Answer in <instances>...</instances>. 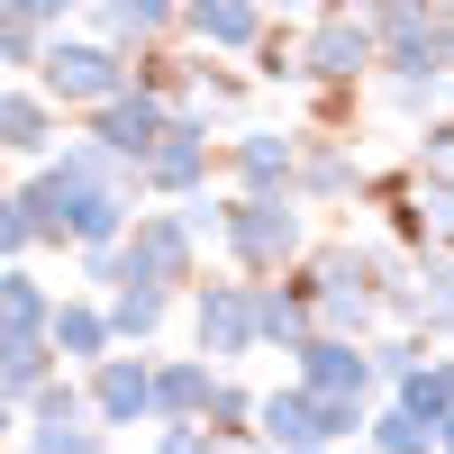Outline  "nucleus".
Instances as JSON below:
<instances>
[{"label": "nucleus", "instance_id": "f257e3e1", "mask_svg": "<svg viewBox=\"0 0 454 454\" xmlns=\"http://www.w3.org/2000/svg\"><path fill=\"white\" fill-rule=\"evenodd\" d=\"M218 246L246 282H263V273H291L309 254V218H300L291 192H237V200H218Z\"/></svg>", "mask_w": 454, "mask_h": 454}, {"label": "nucleus", "instance_id": "f03ea898", "mask_svg": "<svg viewBox=\"0 0 454 454\" xmlns=\"http://www.w3.org/2000/svg\"><path fill=\"white\" fill-rule=\"evenodd\" d=\"M36 82H46V100L100 109V100H119L137 73H128L119 46H100V36H46V55H36Z\"/></svg>", "mask_w": 454, "mask_h": 454}, {"label": "nucleus", "instance_id": "7ed1b4c3", "mask_svg": "<svg viewBox=\"0 0 454 454\" xmlns=\"http://www.w3.org/2000/svg\"><path fill=\"white\" fill-rule=\"evenodd\" d=\"M119 282H155V291L200 282V237H192L173 209H137L128 237H119Z\"/></svg>", "mask_w": 454, "mask_h": 454}, {"label": "nucleus", "instance_id": "20e7f679", "mask_svg": "<svg viewBox=\"0 0 454 454\" xmlns=\"http://www.w3.org/2000/svg\"><path fill=\"white\" fill-rule=\"evenodd\" d=\"M364 73H382V27L346 0H327L318 27L300 36V82H364Z\"/></svg>", "mask_w": 454, "mask_h": 454}, {"label": "nucleus", "instance_id": "39448f33", "mask_svg": "<svg viewBox=\"0 0 454 454\" xmlns=\"http://www.w3.org/2000/svg\"><path fill=\"white\" fill-rule=\"evenodd\" d=\"M137 192H164V200L209 192V119L200 109H173L164 119V137L145 145V164H137Z\"/></svg>", "mask_w": 454, "mask_h": 454}, {"label": "nucleus", "instance_id": "423d86ee", "mask_svg": "<svg viewBox=\"0 0 454 454\" xmlns=\"http://www.w3.org/2000/svg\"><path fill=\"white\" fill-rule=\"evenodd\" d=\"M291 382L300 391H327V400H382V382H372V346H355V336H327V327H309L291 346Z\"/></svg>", "mask_w": 454, "mask_h": 454}, {"label": "nucleus", "instance_id": "0eeeda50", "mask_svg": "<svg viewBox=\"0 0 454 454\" xmlns=\"http://www.w3.org/2000/svg\"><path fill=\"white\" fill-rule=\"evenodd\" d=\"M164 119H173V100H164V91H145V82H128L119 100H100V109H91V145H109L119 164H145V145L164 137Z\"/></svg>", "mask_w": 454, "mask_h": 454}, {"label": "nucleus", "instance_id": "6e6552de", "mask_svg": "<svg viewBox=\"0 0 454 454\" xmlns=\"http://www.w3.org/2000/svg\"><path fill=\"white\" fill-rule=\"evenodd\" d=\"M192 336L209 364H237L254 355V309H246V282H200L192 291Z\"/></svg>", "mask_w": 454, "mask_h": 454}, {"label": "nucleus", "instance_id": "1a4fd4ad", "mask_svg": "<svg viewBox=\"0 0 454 454\" xmlns=\"http://www.w3.org/2000/svg\"><path fill=\"white\" fill-rule=\"evenodd\" d=\"M82 391H91V419H100V427L155 419V364H145V355H100Z\"/></svg>", "mask_w": 454, "mask_h": 454}, {"label": "nucleus", "instance_id": "9d476101", "mask_svg": "<svg viewBox=\"0 0 454 454\" xmlns=\"http://www.w3.org/2000/svg\"><path fill=\"white\" fill-rule=\"evenodd\" d=\"M355 192H364V155H355V137H300L291 200H355Z\"/></svg>", "mask_w": 454, "mask_h": 454}, {"label": "nucleus", "instance_id": "9b49d317", "mask_svg": "<svg viewBox=\"0 0 454 454\" xmlns=\"http://www.w3.org/2000/svg\"><path fill=\"white\" fill-rule=\"evenodd\" d=\"M246 309H254V346H300L318 318H309V291H300L291 273H263V282H246Z\"/></svg>", "mask_w": 454, "mask_h": 454}, {"label": "nucleus", "instance_id": "f8f14e48", "mask_svg": "<svg viewBox=\"0 0 454 454\" xmlns=\"http://www.w3.org/2000/svg\"><path fill=\"white\" fill-rule=\"evenodd\" d=\"M291 164H300V137L282 128H237V145H227L237 192H291Z\"/></svg>", "mask_w": 454, "mask_h": 454}, {"label": "nucleus", "instance_id": "ddd939ff", "mask_svg": "<svg viewBox=\"0 0 454 454\" xmlns=\"http://www.w3.org/2000/svg\"><path fill=\"white\" fill-rule=\"evenodd\" d=\"M209 400H218V364H209V355H173V364H155V427L209 419Z\"/></svg>", "mask_w": 454, "mask_h": 454}, {"label": "nucleus", "instance_id": "4468645a", "mask_svg": "<svg viewBox=\"0 0 454 454\" xmlns=\"http://www.w3.org/2000/svg\"><path fill=\"white\" fill-rule=\"evenodd\" d=\"M173 19L192 27L200 46H218V55H254V36H263V0H182Z\"/></svg>", "mask_w": 454, "mask_h": 454}, {"label": "nucleus", "instance_id": "2eb2a0df", "mask_svg": "<svg viewBox=\"0 0 454 454\" xmlns=\"http://www.w3.org/2000/svg\"><path fill=\"white\" fill-rule=\"evenodd\" d=\"M254 436L273 445V454L318 445V409H309V391H300V382H282V391H254ZM318 454H327V445H318Z\"/></svg>", "mask_w": 454, "mask_h": 454}, {"label": "nucleus", "instance_id": "dca6fc26", "mask_svg": "<svg viewBox=\"0 0 454 454\" xmlns=\"http://www.w3.org/2000/svg\"><path fill=\"white\" fill-rule=\"evenodd\" d=\"M46 346L64 364H100L119 336H109V309H91V300H55V318H46Z\"/></svg>", "mask_w": 454, "mask_h": 454}, {"label": "nucleus", "instance_id": "f3484780", "mask_svg": "<svg viewBox=\"0 0 454 454\" xmlns=\"http://www.w3.org/2000/svg\"><path fill=\"white\" fill-rule=\"evenodd\" d=\"M19 209H27V237L36 246H73V182H64V164H46L19 192Z\"/></svg>", "mask_w": 454, "mask_h": 454}, {"label": "nucleus", "instance_id": "a211bd4d", "mask_svg": "<svg viewBox=\"0 0 454 454\" xmlns=\"http://www.w3.org/2000/svg\"><path fill=\"white\" fill-rule=\"evenodd\" d=\"M391 400L409 409V419H427V427H436L445 409H454V355H436V346H427V355H419V364H409L400 382H391Z\"/></svg>", "mask_w": 454, "mask_h": 454}, {"label": "nucleus", "instance_id": "6ab92c4d", "mask_svg": "<svg viewBox=\"0 0 454 454\" xmlns=\"http://www.w3.org/2000/svg\"><path fill=\"white\" fill-rule=\"evenodd\" d=\"M55 145V109H46V91H0V155H46Z\"/></svg>", "mask_w": 454, "mask_h": 454}, {"label": "nucleus", "instance_id": "aec40b11", "mask_svg": "<svg viewBox=\"0 0 454 454\" xmlns=\"http://www.w3.org/2000/svg\"><path fill=\"white\" fill-rule=\"evenodd\" d=\"M46 318H55V291L27 273V263H10L0 273V336H46Z\"/></svg>", "mask_w": 454, "mask_h": 454}, {"label": "nucleus", "instance_id": "412c9836", "mask_svg": "<svg viewBox=\"0 0 454 454\" xmlns=\"http://www.w3.org/2000/svg\"><path fill=\"white\" fill-rule=\"evenodd\" d=\"M409 327H427L436 346H454V263L427 246V263H419V300H409Z\"/></svg>", "mask_w": 454, "mask_h": 454}, {"label": "nucleus", "instance_id": "4be33fe9", "mask_svg": "<svg viewBox=\"0 0 454 454\" xmlns=\"http://www.w3.org/2000/svg\"><path fill=\"white\" fill-rule=\"evenodd\" d=\"M55 372V346L46 336H0V409H27V391Z\"/></svg>", "mask_w": 454, "mask_h": 454}, {"label": "nucleus", "instance_id": "5701e85b", "mask_svg": "<svg viewBox=\"0 0 454 454\" xmlns=\"http://www.w3.org/2000/svg\"><path fill=\"white\" fill-rule=\"evenodd\" d=\"M364 445H372V454H436V427L409 419L400 400H372V409H364Z\"/></svg>", "mask_w": 454, "mask_h": 454}, {"label": "nucleus", "instance_id": "b1692460", "mask_svg": "<svg viewBox=\"0 0 454 454\" xmlns=\"http://www.w3.org/2000/svg\"><path fill=\"white\" fill-rule=\"evenodd\" d=\"M173 318V291H155V282H119L109 291V336H155Z\"/></svg>", "mask_w": 454, "mask_h": 454}, {"label": "nucleus", "instance_id": "393cba45", "mask_svg": "<svg viewBox=\"0 0 454 454\" xmlns=\"http://www.w3.org/2000/svg\"><path fill=\"white\" fill-rule=\"evenodd\" d=\"M27 454H109L100 419H27Z\"/></svg>", "mask_w": 454, "mask_h": 454}, {"label": "nucleus", "instance_id": "a878e982", "mask_svg": "<svg viewBox=\"0 0 454 454\" xmlns=\"http://www.w3.org/2000/svg\"><path fill=\"white\" fill-rule=\"evenodd\" d=\"M372 309H382L372 291H327V300H309V318H318L327 336H355V346H372Z\"/></svg>", "mask_w": 454, "mask_h": 454}, {"label": "nucleus", "instance_id": "bb28decb", "mask_svg": "<svg viewBox=\"0 0 454 454\" xmlns=\"http://www.w3.org/2000/svg\"><path fill=\"white\" fill-rule=\"evenodd\" d=\"M445 91H454V73H391V109L400 119H436Z\"/></svg>", "mask_w": 454, "mask_h": 454}, {"label": "nucleus", "instance_id": "cd10ccee", "mask_svg": "<svg viewBox=\"0 0 454 454\" xmlns=\"http://www.w3.org/2000/svg\"><path fill=\"white\" fill-rule=\"evenodd\" d=\"M209 427H218V436H246V427H254V391H246V382H227V372H218V400H209Z\"/></svg>", "mask_w": 454, "mask_h": 454}, {"label": "nucleus", "instance_id": "c85d7f7f", "mask_svg": "<svg viewBox=\"0 0 454 454\" xmlns=\"http://www.w3.org/2000/svg\"><path fill=\"white\" fill-rule=\"evenodd\" d=\"M155 454H218V427H209V419H182V427H155Z\"/></svg>", "mask_w": 454, "mask_h": 454}, {"label": "nucleus", "instance_id": "c756f323", "mask_svg": "<svg viewBox=\"0 0 454 454\" xmlns=\"http://www.w3.org/2000/svg\"><path fill=\"white\" fill-rule=\"evenodd\" d=\"M419 164L427 173H454V119H419Z\"/></svg>", "mask_w": 454, "mask_h": 454}, {"label": "nucleus", "instance_id": "7c9ffc66", "mask_svg": "<svg viewBox=\"0 0 454 454\" xmlns=\"http://www.w3.org/2000/svg\"><path fill=\"white\" fill-rule=\"evenodd\" d=\"M36 55H46V36H36L27 19H10V10H0V64H36Z\"/></svg>", "mask_w": 454, "mask_h": 454}, {"label": "nucleus", "instance_id": "2f4dec72", "mask_svg": "<svg viewBox=\"0 0 454 454\" xmlns=\"http://www.w3.org/2000/svg\"><path fill=\"white\" fill-rule=\"evenodd\" d=\"M36 237H27V209H19V192H0V263H19Z\"/></svg>", "mask_w": 454, "mask_h": 454}, {"label": "nucleus", "instance_id": "473e14b6", "mask_svg": "<svg viewBox=\"0 0 454 454\" xmlns=\"http://www.w3.org/2000/svg\"><path fill=\"white\" fill-rule=\"evenodd\" d=\"M0 10H10V19H27V27H55L73 0H0Z\"/></svg>", "mask_w": 454, "mask_h": 454}, {"label": "nucleus", "instance_id": "72a5a7b5", "mask_svg": "<svg viewBox=\"0 0 454 454\" xmlns=\"http://www.w3.org/2000/svg\"><path fill=\"white\" fill-rule=\"evenodd\" d=\"M346 10H364V19H391V10H419V0H346Z\"/></svg>", "mask_w": 454, "mask_h": 454}, {"label": "nucleus", "instance_id": "f704fd0d", "mask_svg": "<svg viewBox=\"0 0 454 454\" xmlns=\"http://www.w3.org/2000/svg\"><path fill=\"white\" fill-rule=\"evenodd\" d=\"M436 454H454V409H445V419H436Z\"/></svg>", "mask_w": 454, "mask_h": 454}, {"label": "nucleus", "instance_id": "c9c22d12", "mask_svg": "<svg viewBox=\"0 0 454 454\" xmlns=\"http://www.w3.org/2000/svg\"><path fill=\"white\" fill-rule=\"evenodd\" d=\"M336 454H372V445H364V436H355V445H336Z\"/></svg>", "mask_w": 454, "mask_h": 454}, {"label": "nucleus", "instance_id": "e433bc0d", "mask_svg": "<svg viewBox=\"0 0 454 454\" xmlns=\"http://www.w3.org/2000/svg\"><path fill=\"white\" fill-rule=\"evenodd\" d=\"M0 436H10V409H0Z\"/></svg>", "mask_w": 454, "mask_h": 454}, {"label": "nucleus", "instance_id": "4c0bfd02", "mask_svg": "<svg viewBox=\"0 0 454 454\" xmlns=\"http://www.w3.org/2000/svg\"><path fill=\"white\" fill-rule=\"evenodd\" d=\"M300 454H318V445H300Z\"/></svg>", "mask_w": 454, "mask_h": 454}, {"label": "nucleus", "instance_id": "58836bf2", "mask_svg": "<svg viewBox=\"0 0 454 454\" xmlns=\"http://www.w3.org/2000/svg\"><path fill=\"white\" fill-rule=\"evenodd\" d=\"M19 454H27V445H19Z\"/></svg>", "mask_w": 454, "mask_h": 454}]
</instances>
